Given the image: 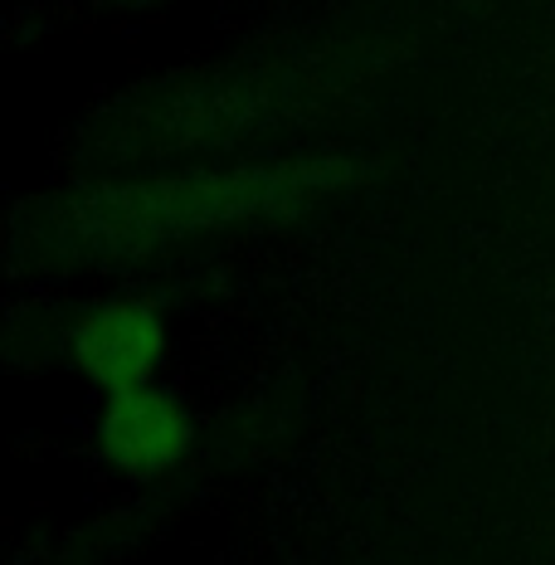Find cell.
<instances>
[{
  "label": "cell",
  "instance_id": "1",
  "mask_svg": "<svg viewBox=\"0 0 555 565\" xmlns=\"http://www.w3.org/2000/svg\"><path fill=\"white\" fill-rule=\"evenodd\" d=\"M405 58L409 44L395 34H356L171 68L93 113L74 151L108 171H147L298 141L365 113Z\"/></svg>",
  "mask_w": 555,
  "mask_h": 565
},
{
  "label": "cell",
  "instance_id": "2",
  "mask_svg": "<svg viewBox=\"0 0 555 565\" xmlns=\"http://www.w3.org/2000/svg\"><path fill=\"white\" fill-rule=\"evenodd\" d=\"M381 161L351 151L312 157L181 161L108 171L30 200L15 215V264H132L244 225H278L361 191Z\"/></svg>",
  "mask_w": 555,
  "mask_h": 565
},
{
  "label": "cell",
  "instance_id": "3",
  "mask_svg": "<svg viewBox=\"0 0 555 565\" xmlns=\"http://www.w3.org/2000/svg\"><path fill=\"white\" fill-rule=\"evenodd\" d=\"M195 449V419L181 409V399L141 385V391L108 395L98 419V454L103 463L117 468L122 478H167L171 468L185 463Z\"/></svg>",
  "mask_w": 555,
  "mask_h": 565
},
{
  "label": "cell",
  "instance_id": "4",
  "mask_svg": "<svg viewBox=\"0 0 555 565\" xmlns=\"http://www.w3.org/2000/svg\"><path fill=\"white\" fill-rule=\"evenodd\" d=\"M161 351H167V322L151 298L98 302L74 327V366L108 395L151 385Z\"/></svg>",
  "mask_w": 555,
  "mask_h": 565
}]
</instances>
